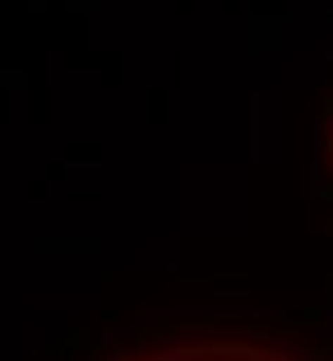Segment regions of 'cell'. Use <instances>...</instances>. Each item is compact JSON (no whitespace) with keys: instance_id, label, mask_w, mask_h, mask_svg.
Listing matches in <instances>:
<instances>
[{"instance_id":"6da1fadb","label":"cell","mask_w":333,"mask_h":361,"mask_svg":"<svg viewBox=\"0 0 333 361\" xmlns=\"http://www.w3.org/2000/svg\"><path fill=\"white\" fill-rule=\"evenodd\" d=\"M120 361H301V357L273 348V343H255V338H176V343H158V348H144Z\"/></svg>"},{"instance_id":"7a4b0ae2","label":"cell","mask_w":333,"mask_h":361,"mask_svg":"<svg viewBox=\"0 0 333 361\" xmlns=\"http://www.w3.org/2000/svg\"><path fill=\"white\" fill-rule=\"evenodd\" d=\"M324 149H329V171H333V126H329V139H324Z\"/></svg>"}]
</instances>
